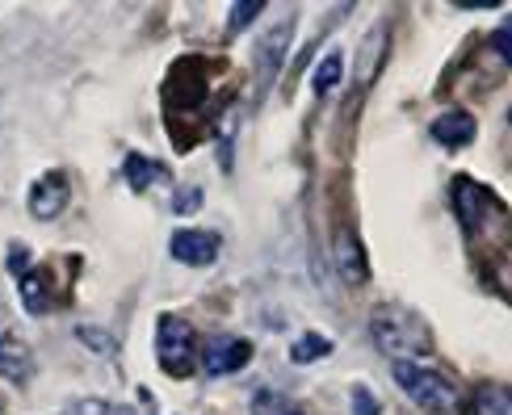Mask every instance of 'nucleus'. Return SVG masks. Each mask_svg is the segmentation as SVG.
<instances>
[{
	"mask_svg": "<svg viewBox=\"0 0 512 415\" xmlns=\"http://www.w3.org/2000/svg\"><path fill=\"white\" fill-rule=\"evenodd\" d=\"M219 248H223L219 231H177L173 235V256L181 260V265H194V269L215 265Z\"/></svg>",
	"mask_w": 512,
	"mask_h": 415,
	"instance_id": "11",
	"label": "nucleus"
},
{
	"mask_svg": "<svg viewBox=\"0 0 512 415\" xmlns=\"http://www.w3.org/2000/svg\"><path fill=\"white\" fill-rule=\"evenodd\" d=\"M353 415H378V403H374V395L370 390H353Z\"/></svg>",
	"mask_w": 512,
	"mask_h": 415,
	"instance_id": "20",
	"label": "nucleus"
},
{
	"mask_svg": "<svg viewBox=\"0 0 512 415\" xmlns=\"http://www.w3.org/2000/svg\"><path fill=\"white\" fill-rule=\"evenodd\" d=\"M370 332H374V344L391 361H416L420 353H429V348H433L429 327H424L416 315L395 311V307H382L374 315V323H370Z\"/></svg>",
	"mask_w": 512,
	"mask_h": 415,
	"instance_id": "3",
	"label": "nucleus"
},
{
	"mask_svg": "<svg viewBox=\"0 0 512 415\" xmlns=\"http://www.w3.org/2000/svg\"><path fill=\"white\" fill-rule=\"evenodd\" d=\"M72 415H110V407L101 399H80V403H72Z\"/></svg>",
	"mask_w": 512,
	"mask_h": 415,
	"instance_id": "23",
	"label": "nucleus"
},
{
	"mask_svg": "<svg viewBox=\"0 0 512 415\" xmlns=\"http://www.w3.org/2000/svg\"><path fill=\"white\" fill-rule=\"evenodd\" d=\"M340 76H345V59H340V51L332 47L324 59H319V68H315V97H328L336 84H340Z\"/></svg>",
	"mask_w": 512,
	"mask_h": 415,
	"instance_id": "16",
	"label": "nucleus"
},
{
	"mask_svg": "<svg viewBox=\"0 0 512 415\" xmlns=\"http://www.w3.org/2000/svg\"><path fill=\"white\" fill-rule=\"evenodd\" d=\"M265 13V5L261 0H240V5H231V34H240V30H248L256 17Z\"/></svg>",
	"mask_w": 512,
	"mask_h": 415,
	"instance_id": "19",
	"label": "nucleus"
},
{
	"mask_svg": "<svg viewBox=\"0 0 512 415\" xmlns=\"http://www.w3.org/2000/svg\"><path fill=\"white\" fill-rule=\"evenodd\" d=\"M382 59H387V26H374L370 38L361 42V63H357V97L370 89V80L378 76Z\"/></svg>",
	"mask_w": 512,
	"mask_h": 415,
	"instance_id": "14",
	"label": "nucleus"
},
{
	"mask_svg": "<svg viewBox=\"0 0 512 415\" xmlns=\"http://www.w3.org/2000/svg\"><path fill=\"white\" fill-rule=\"evenodd\" d=\"M286 415H298V411H286Z\"/></svg>",
	"mask_w": 512,
	"mask_h": 415,
	"instance_id": "25",
	"label": "nucleus"
},
{
	"mask_svg": "<svg viewBox=\"0 0 512 415\" xmlns=\"http://www.w3.org/2000/svg\"><path fill=\"white\" fill-rule=\"evenodd\" d=\"M332 256H336V269H340V277H345V286H366V277H370L366 248H361V239L353 235L349 223L336 227V235H332Z\"/></svg>",
	"mask_w": 512,
	"mask_h": 415,
	"instance_id": "9",
	"label": "nucleus"
},
{
	"mask_svg": "<svg viewBox=\"0 0 512 415\" xmlns=\"http://www.w3.org/2000/svg\"><path fill=\"white\" fill-rule=\"evenodd\" d=\"M391 378L408 390V399H416V407L424 411H454L458 407V386L441 374L433 365H420V361H395L391 365Z\"/></svg>",
	"mask_w": 512,
	"mask_h": 415,
	"instance_id": "4",
	"label": "nucleus"
},
{
	"mask_svg": "<svg viewBox=\"0 0 512 415\" xmlns=\"http://www.w3.org/2000/svg\"><path fill=\"white\" fill-rule=\"evenodd\" d=\"M194 353H198V332L181 315H160L156 319V357L168 378H189L194 374Z\"/></svg>",
	"mask_w": 512,
	"mask_h": 415,
	"instance_id": "5",
	"label": "nucleus"
},
{
	"mask_svg": "<svg viewBox=\"0 0 512 415\" xmlns=\"http://www.w3.org/2000/svg\"><path fill=\"white\" fill-rule=\"evenodd\" d=\"M429 135L441 143V147H466L475 139V118L466 114V109H450V114H441L433 126H429Z\"/></svg>",
	"mask_w": 512,
	"mask_h": 415,
	"instance_id": "12",
	"label": "nucleus"
},
{
	"mask_svg": "<svg viewBox=\"0 0 512 415\" xmlns=\"http://www.w3.org/2000/svg\"><path fill=\"white\" fill-rule=\"evenodd\" d=\"M450 193H454V214H458V223H462V231H466V239L479 248L483 239H504V231H508V210H504V202L496 198V189H487V185H479L475 177H454V185H450Z\"/></svg>",
	"mask_w": 512,
	"mask_h": 415,
	"instance_id": "2",
	"label": "nucleus"
},
{
	"mask_svg": "<svg viewBox=\"0 0 512 415\" xmlns=\"http://www.w3.org/2000/svg\"><path fill=\"white\" fill-rule=\"evenodd\" d=\"M294 21H298V13L286 9L261 34V42H256V89H261V93H269V84L277 80V72H282L286 51H290V38H294Z\"/></svg>",
	"mask_w": 512,
	"mask_h": 415,
	"instance_id": "6",
	"label": "nucleus"
},
{
	"mask_svg": "<svg viewBox=\"0 0 512 415\" xmlns=\"http://www.w3.org/2000/svg\"><path fill=\"white\" fill-rule=\"evenodd\" d=\"M492 42H496V51H500V63H508V59H512V26H508V21L496 30V38H492Z\"/></svg>",
	"mask_w": 512,
	"mask_h": 415,
	"instance_id": "21",
	"label": "nucleus"
},
{
	"mask_svg": "<svg viewBox=\"0 0 512 415\" xmlns=\"http://www.w3.org/2000/svg\"><path fill=\"white\" fill-rule=\"evenodd\" d=\"M471 415H508V390L496 382H483L471 399Z\"/></svg>",
	"mask_w": 512,
	"mask_h": 415,
	"instance_id": "17",
	"label": "nucleus"
},
{
	"mask_svg": "<svg viewBox=\"0 0 512 415\" xmlns=\"http://www.w3.org/2000/svg\"><path fill=\"white\" fill-rule=\"evenodd\" d=\"M0 374H5L13 386H21L30 378V348L21 344L9 327H0Z\"/></svg>",
	"mask_w": 512,
	"mask_h": 415,
	"instance_id": "13",
	"label": "nucleus"
},
{
	"mask_svg": "<svg viewBox=\"0 0 512 415\" xmlns=\"http://www.w3.org/2000/svg\"><path fill=\"white\" fill-rule=\"evenodd\" d=\"M9 269H13V277H17L21 307H26L30 315H47V311L55 307V294H51V286H47V277H42V269L30 265V252L21 248V244L9 248Z\"/></svg>",
	"mask_w": 512,
	"mask_h": 415,
	"instance_id": "7",
	"label": "nucleus"
},
{
	"mask_svg": "<svg viewBox=\"0 0 512 415\" xmlns=\"http://www.w3.org/2000/svg\"><path fill=\"white\" fill-rule=\"evenodd\" d=\"M332 353V340L328 336H319V332H303L294 340V348H290V361L294 365H307V361H315V357H328Z\"/></svg>",
	"mask_w": 512,
	"mask_h": 415,
	"instance_id": "18",
	"label": "nucleus"
},
{
	"mask_svg": "<svg viewBox=\"0 0 512 415\" xmlns=\"http://www.w3.org/2000/svg\"><path fill=\"white\" fill-rule=\"evenodd\" d=\"M173 206H177L181 214H189V210H198V206H202V189H181Z\"/></svg>",
	"mask_w": 512,
	"mask_h": 415,
	"instance_id": "22",
	"label": "nucleus"
},
{
	"mask_svg": "<svg viewBox=\"0 0 512 415\" xmlns=\"http://www.w3.org/2000/svg\"><path fill=\"white\" fill-rule=\"evenodd\" d=\"M122 172H126V185H131L135 193H147V185H152V181H160V177H164V168H160L156 160L139 156V151H131V156H126Z\"/></svg>",
	"mask_w": 512,
	"mask_h": 415,
	"instance_id": "15",
	"label": "nucleus"
},
{
	"mask_svg": "<svg viewBox=\"0 0 512 415\" xmlns=\"http://www.w3.org/2000/svg\"><path fill=\"white\" fill-rule=\"evenodd\" d=\"M80 340H84V344H97V348H110V340L97 336V327H80Z\"/></svg>",
	"mask_w": 512,
	"mask_h": 415,
	"instance_id": "24",
	"label": "nucleus"
},
{
	"mask_svg": "<svg viewBox=\"0 0 512 415\" xmlns=\"http://www.w3.org/2000/svg\"><path fill=\"white\" fill-rule=\"evenodd\" d=\"M252 361V344L240 340V336H219V340H210L206 344V374L210 378H223V374H240V369Z\"/></svg>",
	"mask_w": 512,
	"mask_h": 415,
	"instance_id": "10",
	"label": "nucleus"
},
{
	"mask_svg": "<svg viewBox=\"0 0 512 415\" xmlns=\"http://www.w3.org/2000/svg\"><path fill=\"white\" fill-rule=\"evenodd\" d=\"M68 193H72L68 172H59V168L42 172V177L34 181V189H30V214L42 218V223H51V218H59L63 210H68Z\"/></svg>",
	"mask_w": 512,
	"mask_h": 415,
	"instance_id": "8",
	"label": "nucleus"
},
{
	"mask_svg": "<svg viewBox=\"0 0 512 415\" xmlns=\"http://www.w3.org/2000/svg\"><path fill=\"white\" fill-rule=\"evenodd\" d=\"M223 72H227V63L206 59V55H181L168 68L160 101H164V118H168V130H173L177 151H185V130H194L189 143H198L206 135V126L219 118L223 97H215V84Z\"/></svg>",
	"mask_w": 512,
	"mask_h": 415,
	"instance_id": "1",
	"label": "nucleus"
}]
</instances>
